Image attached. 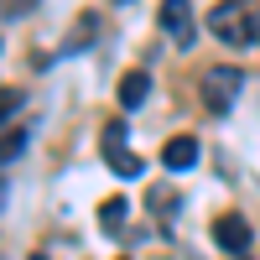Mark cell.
<instances>
[{"label": "cell", "mask_w": 260, "mask_h": 260, "mask_svg": "<svg viewBox=\"0 0 260 260\" xmlns=\"http://www.w3.org/2000/svg\"><path fill=\"white\" fill-rule=\"evenodd\" d=\"M104 146H125V120H110V125H104Z\"/></svg>", "instance_id": "obj_13"}, {"label": "cell", "mask_w": 260, "mask_h": 260, "mask_svg": "<svg viewBox=\"0 0 260 260\" xmlns=\"http://www.w3.org/2000/svg\"><path fill=\"white\" fill-rule=\"evenodd\" d=\"M104 161H110L115 177H141V156H130L125 146H104Z\"/></svg>", "instance_id": "obj_8"}, {"label": "cell", "mask_w": 260, "mask_h": 260, "mask_svg": "<svg viewBox=\"0 0 260 260\" xmlns=\"http://www.w3.org/2000/svg\"><path fill=\"white\" fill-rule=\"evenodd\" d=\"M94 37H99V16H94V11H83V16H78V26H73V37H62V57L89 52V47H94Z\"/></svg>", "instance_id": "obj_6"}, {"label": "cell", "mask_w": 260, "mask_h": 260, "mask_svg": "<svg viewBox=\"0 0 260 260\" xmlns=\"http://www.w3.org/2000/svg\"><path fill=\"white\" fill-rule=\"evenodd\" d=\"M208 31L219 37V42H245V11L240 6H213V16H208Z\"/></svg>", "instance_id": "obj_4"}, {"label": "cell", "mask_w": 260, "mask_h": 260, "mask_svg": "<svg viewBox=\"0 0 260 260\" xmlns=\"http://www.w3.org/2000/svg\"><path fill=\"white\" fill-rule=\"evenodd\" d=\"M240 47H260V11L245 16V42H240Z\"/></svg>", "instance_id": "obj_11"}, {"label": "cell", "mask_w": 260, "mask_h": 260, "mask_svg": "<svg viewBox=\"0 0 260 260\" xmlns=\"http://www.w3.org/2000/svg\"><path fill=\"white\" fill-rule=\"evenodd\" d=\"M21 151H26V130H16V125H11V130H6V161H16Z\"/></svg>", "instance_id": "obj_10"}, {"label": "cell", "mask_w": 260, "mask_h": 260, "mask_svg": "<svg viewBox=\"0 0 260 260\" xmlns=\"http://www.w3.org/2000/svg\"><path fill=\"white\" fill-rule=\"evenodd\" d=\"M245 89V68H229V62H219V68L203 73V110L208 115H229V104L240 99Z\"/></svg>", "instance_id": "obj_1"}, {"label": "cell", "mask_w": 260, "mask_h": 260, "mask_svg": "<svg viewBox=\"0 0 260 260\" xmlns=\"http://www.w3.org/2000/svg\"><path fill=\"white\" fill-rule=\"evenodd\" d=\"M31 260H42V255H31Z\"/></svg>", "instance_id": "obj_14"}, {"label": "cell", "mask_w": 260, "mask_h": 260, "mask_svg": "<svg viewBox=\"0 0 260 260\" xmlns=\"http://www.w3.org/2000/svg\"><path fill=\"white\" fill-rule=\"evenodd\" d=\"M213 245H219L224 255H245V250H250V224L240 219V213L213 219Z\"/></svg>", "instance_id": "obj_2"}, {"label": "cell", "mask_w": 260, "mask_h": 260, "mask_svg": "<svg viewBox=\"0 0 260 260\" xmlns=\"http://www.w3.org/2000/svg\"><path fill=\"white\" fill-rule=\"evenodd\" d=\"M161 167H167V172L198 167V141H192V136H172V141L161 146Z\"/></svg>", "instance_id": "obj_5"}, {"label": "cell", "mask_w": 260, "mask_h": 260, "mask_svg": "<svg viewBox=\"0 0 260 260\" xmlns=\"http://www.w3.org/2000/svg\"><path fill=\"white\" fill-rule=\"evenodd\" d=\"M125 213H130V203H125V198H110V203L99 208V224H104V229H120Z\"/></svg>", "instance_id": "obj_9"}, {"label": "cell", "mask_w": 260, "mask_h": 260, "mask_svg": "<svg viewBox=\"0 0 260 260\" xmlns=\"http://www.w3.org/2000/svg\"><path fill=\"white\" fill-rule=\"evenodd\" d=\"M151 203H156V213H161V219H167V213H172V208H177V198H172V192H167V187H151Z\"/></svg>", "instance_id": "obj_12"}, {"label": "cell", "mask_w": 260, "mask_h": 260, "mask_svg": "<svg viewBox=\"0 0 260 260\" xmlns=\"http://www.w3.org/2000/svg\"><path fill=\"white\" fill-rule=\"evenodd\" d=\"M146 94H151L146 68H136V73H125V78H120V110H141V104H146Z\"/></svg>", "instance_id": "obj_7"}, {"label": "cell", "mask_w": 260, "mask_h": 260, "mask_svg": "<svg viewBox=\"0 0 260 260\" xmlns=\"http://www.w3.org/2000/svg\"><path fill=\"white\" fill-rule=\"evenodd\" d=\"M161 31L187 47L192 42V0H161Z\"/></svg>", "instance_id": "obj_3"}]
</instances>
